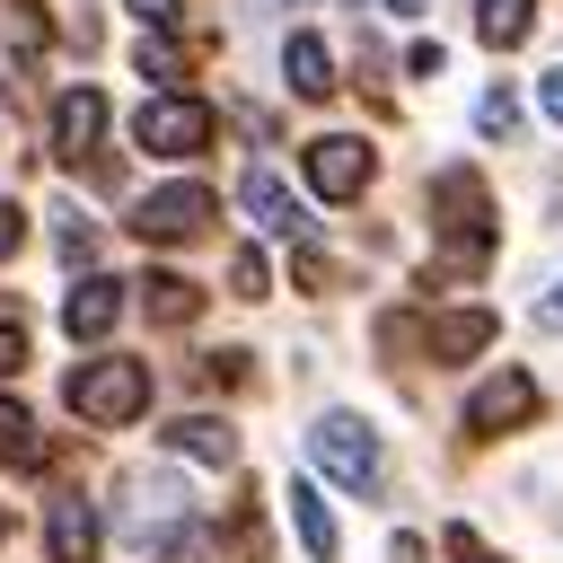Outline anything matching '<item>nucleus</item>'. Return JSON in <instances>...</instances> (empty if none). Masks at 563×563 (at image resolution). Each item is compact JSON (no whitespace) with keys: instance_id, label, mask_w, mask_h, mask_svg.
<instances>
[{"instance_id":"1","label":"nucleus","mask_w":563,"mask_h":563,"mask_svg":"<svg viewBox=\"0 0 563 563\" xmlns=\"http://www.w3.org/2000/svg\"><path fill=\"white\" fill-rule=\"evenodd\" d=\"M431 211H440V238H449L440 273H475L493 255V194H484V176L475 167H440L431 176Z\"/></svg>"},{"instance_id":"2","label":"nucleus","mask_w":563,"mask_h":563,"mask_svg":"<svg viewBox=\"0 0 563 563\" xmlns=\"http://www.w3.org/2000/svg\"><path fill=\"white\" fill-rule=\"evenodd\" d=\"M141 405H150V361H123V352H106V361H79V369H70V413H79V422H97V431H123Z\"/></svg>"},{"instance_id":"3","label":"nucleus","mask_w":563,"mask_h":563,"mask_svg":"<svg viewBox=\"0 0 563 563\" xmlns=\"http://www.w3.org/2000/svg\"><path fill=\"white\" fill-rule=\"evenodd\" d=\"M308 466L334 475L343 493H369V484H378V431H369L361 413H325V422L308 431Z\"/></svg>"},{"instance_id":"4","label":"nucleus","mask_w":563,"mask_h":563,"mask_svg":"<svg viewBox=\"0 0 563 563\" xmlns=\"http://www.w3.org/2000/svg\"><path fill=\"white\" fill-rule=\"evenodd\" d=\"M299 167H308V185H317L325 202H361V194H369V176H378V150H369L361 132H317Z\"/></svg>"},{"instance_id":"5","label":"nucleus","mask_w":563,"mask_h":563,"mask_svg":"<svg viewBox=\"0 0 563 563\" xmlns=\"http://www.w3.org/2000/svg\"><path fill=\"white\" fill-rule=\"evenodd\" d=\"M132 141H141L150 158H194V150L211 141V106H202V97H150V106L132 114Z\"/></svg>"},{"instance_id":"6","label":"nucleus","mask_w":563,"mask_h":563,"mask_svg":"<svg viewBox=\"0 0 563 563\" xmlns=\"http://www.w3.org/2000/svg\"><path fill=\"white\" fill-rule=\"evenodd\" d=\"M211 185H158V194H141L132 202V229L150 238V246H185V238H202L211 229Z\"/></svg>"},{"instance_id":"7","label":"nucleus","mask_w":563,"mask_h":563,"mask_svg":"<svg viewBox=\"0 0 563 563\" xmlns=\"http://www.w3.org/2000/svg\"><path fill=\"white\" fill-rule=\"evenodd\" d=\"M537 405H545V396H537V378H528V369H493V378L466 396V431H475V440H501V431L537 422Z\"/></svg>"},{"instance_id":"8","label":"nucleus","mask_w":563,"mask_h":563,"mask_svg":"<svg viewBox=\"0 0 563 563\" xmlns=\"http://www.w3.org/2000/svg\"><path fill=\"white\" fill-rule=\"evenodd\" d=\"M97 132H106V97H97V88H70V97L53 106V158H62V167H88V158H97Z\"/></svg>"},{"instance_id":"9","label":"nucleus","mask_w":563,"mask_h":563,"mask_svg":"<svg viewBox=\"0 0 563 563\" xmlns=\"http://www.w3.org/2000/svg\"><path fill=\"white\" fill-rule=\"evenodd\" d=\"M413 343L431 361H466L493 343V308H440V317H413Z\"/></svg>"},{"instance_id":"10","label":"nucleus","mask_w":563,"mask_h":563,"mask_svg":"<svg viewBox=\"0 0 563 563\" xmlns=\"http://www.w3.org/2000/svg\"><path fill=\"white\" fill-rule=\"evenodd\" d=\"M114 317H123V282H106V273H88V282L62 299L70 343H106V334H114Z\"/></svg>"},{"instance_id":"11","label":"nucleus","mask_w":563,"mask_h":563,"mask_svg":"<svg viewBox=\"0 0 563 563\" xmlns=\"http://www.w3.org/2000/svg\"><path fill=\"white\" fill-rule=\"evenodd\" d=\"M238 202H246V220H255V229H273V238H308V211L290 202V185H282V176H264V167H246V185H238Z\"/></svg>"},{"instance_id":"12","label":"nucleus","mask_w":563,"mask_h":563,"mask_svg":"<svg viewBox=\"0 0 563 563\" xmlns=\"http://www.w3.org/2000/svg\"><path fill=\"white\" fill-rule=\"evenodd\" d=\"M44 545H53V563H97V510L79 493H62L44 510Z\"/></svg>"},{"instance_id":"13","label":"nucleus","mask_w":563,"mask_h":563,"mask_svg":"<svg viewBox=\"0 0 563 563\" xmlns=\"http://www.w3.org/2000/svg\"><path fill=\"white\" fill-rule=\"evenodd\" d=\"M167 449L176 457H202V466H238V431L220 413H176L167 422Z\"/></svg>"},{"instance_id":"14","label":"nucleus","mask_w":563,"mask_h":563,"mask_svg":"<svg viewBox=\"0 0 563 563\" xmlns=\"http://www.w3.org/2000/svg\"><path fill=\"white\" fill-rule=\"evenodd\" d=\"M282 79H290V97H334V53H325V35H290V44H282Z\"/></svg>"},{"instance_id":"15","label":"nucleus","mask_w":563,"mask_h":563,"mask_svg":"<svg viewBox=\"0 0 563 563\" xmlns=\"http://www.w3.org/2000/svg\"><path fill=\"white\" fill-rule=\"evenodd\" d=\"M141 308H150V325H194V317H202V290H194L185 273H150V282H141Z\"/></svg>"},{"instance_id":"16","label":"nucleus","mask_w":563,"mask_h":563,"mask_svg":"<svg viewBox=\"0 0 563 563\" xmlns=\"http://www.w3.org/2000/svg\"><path fill=\"white\" fill-rule=\"evenodd\" d=\"M290 519H299V545H308L317 563H334V554H343V537H334V510L317 501V484H290Z\"/></svg>"},{"instance_id":"17","label":"nucleus","mask_w":563,"mask_h":563,"mask_svg":"<svg viewBox=\"0 0 563 563\" xmlns=\"http://www.w3.org/2000/svg\"><path fill=\"white\" fill-rule=\"evenodd\" d=\"M528 26H537V0H475V35H484L493 53H510Z\"/></svg>"},{"instance_id":"18","label":"nucleus","mask_w":563,"mask_h":563,"mask_svg":"<svg viewBox=\"0 0 563 563\" xmlns=\"http://www.w3.org/2000/svg\"><path fill=\"white\" fill-rule=\"evenodd\" d=\"M0 457H9V466H26V475H35L44 457H53V449L35 440V422H26V413H18L9 396H0Z\"/></svg>"},{"instance_id":"19","label":"nucleus","mask_w":563,"mask_h":563,"mask_svg":"<svg viewBox=\"0 0 563 563\" xmlns=\"http://www.w3.org/2000/svg\"><path fill=\"white\" fill-rule=\"evenodd\" d=\"M132 62H141V79H185V53L158 35V26H141V44H132Z\"/></svg>"},{"instance_id":"20","label":"nucleus","mask_w":563,"mask_h":563,"mask_svg":"<svg viewBox=\"0 0 563 563\" xmlns=\"http://www.w3.org/2000/svg\"><path fill=\"white\" fill-rule=\"evenodd\" d=\"M510 123H519V97H510V88H484V106H475V132H484V141H501Z\"/></svg>"},{"instance_id":"21","label":"nucleus","mask_w":563,"mask_h":563,"mask_svg":"<svg viewBox=\"0 0 563 563\" xmlns=\"http://www.w3.org/2000/svg\"><path fill=\"white\" fill-rule=\"evenodd\" d=\"M229 282H238V299H264V290H273V273H264V255H255V246H238V255H229Z\"/></svg>"},{"instance_id":"22","label":"nucleus","mask_w":563,"mask_h":563,"mask_svg":"<svg viewBox=\"0 0 563 563\" xmlns=\"http://www.w3.org/2000/svg\"><path fill=\"white\" fill-rule=\"evenodd\" d=\"M62 255H70V264H88V255H97V229H88L79 211H62Z\"/></svg>"},{"instance_id":"23","label":"nucleus","mask_w":563,"mask_h":563,"mask_svg":"<svg viewBox=\"0 0 563 563\" xmlns=\"http://www.w3.org/2000/svg\"><path fill=\"white\" fill-rule=\"evenodd\" d=\"M449 554H457V563H501V554H493V545H484V537H475V528H466V519H457V528H449Z\"/></svg>"},{"instance_id":"24","label":"nucleus","mask_w":563,"mask_h":563,"mask_svg":"<svg viewBox=\"0 0 563 563\" xmlns=\"http://www.w3.org/2000/svg\"><path fill=\"white\" fill-rule=\"evenodd\" d=\"M18 246H26V211H18V202H0V264H9Z\"/></svg>"},{"instance_id":"25","label":"nucleus","mask_w":563,"mask_h":563,"mask_svg":"<svg viewBox=\"0 0 563 563\" xmlns=\"http://www.w3.org/2000/svg\"><path fill=\"white\" fill-rule=\"evenodd\" d=\"M18 369H26V334H18V325H0V378H18Z\"/></svg>"},{"instance_id":"26","label":"nucleus","mask_w":563,"mask_h":563,"mask_svg":"<svg viewBox=\"0 0 563 563\" xmlns=\"http://www.w3.org/2000/svg\"><path fill=\"white\" fill-rule=\"evenodd\" d=\"M202 369H211V378H220V387H238V378H246V352H211V361H202Z\"/></svg>"},{"instance_id":"27","label":"nucleus","mask_w":563,"mask_h":563,"mask_svg":"<svg viewBox=\"0 0 563 563\" xmlns=\"http://www.w3.org/2000/svg\"><path fill=\"white\" fill-rule=\"evenodd\" d=\"M132 18L141 26H176V0H132Z\"/></svg>"},{"instance_id":"28","label":"nucleus","mask_w":563,"mask_h":563,"mask_svg":"<svg viewBox=\"0 0 563 563\" xmlns=\"http://www.w3.org/2000/svg\"><path fill=\"white\" fill-rule=\"evenodd\" d=\"M537 106H545V114L563 123V70H545V79H537Z\"/></svg>"},{"instance_id":"29","label":"nucleus","mask_w":563,"mask_h":563,"mask_svg":"<svg viewBox=\"0 0 563 563\" xmlns=\"http://www.w3.org/2000/svg\"><path fill=\"white\" fill-rule=\"evenodd\" d=\"M167 563H211V545H202V537H176V545H167Z\"/></svg>"},{"instance_id":"30","label":"nucleus","mask_w":563,"mask_h":563,"mask_svg":"<svg viewBox=\"0 0 563 563\" xmlns=\"http://www.w3.org/2000/svg\"><path fill=\"white\" fill-rule=\"evenodd\" d=\"M387 563H422V537H396V545H387Z\"/></svg>"},{"instance_id":"31","label":"nucleus","mask_w":563,"mask_h":563,"mask_svg":"<svg viewBox=\"0 0 563 563\" xmlns=\"http://www.w3.org/2000/svg\"><path fill=\"white\" fill-rule=\"evenodd\" d=\"M387 9H396V18H422V0H387Z\"/></svg>"},{"instance_id":"32","label":"nucleus","mask_w":563,"mask_h":563,"mask_svg":"<svg viewBox=\"0 0 563 563\" xmlns=\"http://www.w3.org/2000/svg\"><path fill=\"white\" fill-rule=\"evenodd\" d=\"M545 325H563V290H554V299H545Z\"/></svg>"}]
</instances>
